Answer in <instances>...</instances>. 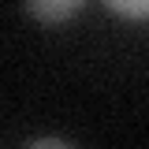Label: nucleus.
Returning a JSON list of instances; mask_svg holds the SVG:
<instances>
[{"label": "nucleus", "instance_id": "f03ea898", "mask_svg": "<svg viewBox=\"0 0 149 149\" xmlns=\"http://www.w3.org/2000/svg\"><path fill=\"white\" fill-rule=\"evenodd\" d=\"M104 4L130 22H149V0H104Z\"/></svg>", "mask_w": 149, "mask_h": 149}, {"label": "nucleus", "instance_id": "7ed1b4c3", "mask_svg": "<svg viewBox=\"0 0 149 149\" xmlns=\"http://www.w3.org/2000/svg\"><path fill=\"white\" fill-rule=\"evenodd\" d=\"M26 146H71V142H63V138H30V142H26Z\"/></svg>", "mask_w": 149, "mask_h": 149}, {"label": "nucleus", "instance_id": "f257e3e1", "mask_svg": "<svg viewBox=\"0 0 149 149\" xmlns=\"http://www.w3.org/2000/svg\"><path fill=\"white\" fill-rule=\"evenodd\" d=\"M82 4L86 0H26V11L37 22H45V26H60V22H67V19L78 15Z\"/></svg>", "mask_w": 149, "mask_h": 149}]
</instances>
